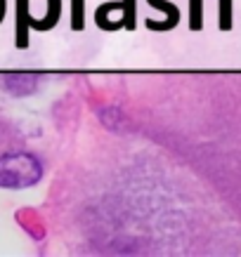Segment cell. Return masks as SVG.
<instances>
[{
	"mask_svg": "<svg viewBox=\"0 0 241 257\" xmlns=\"http://www.w3.org/2000/svg\"><path fill=\"white\" fill-rule=\"evenodd\" d=\"M43 177V163L33 154L12 151L0 156V187L3 189H29Z\"/></svg>",
	"mask_w": 241,
	"mask_h": 257,
	"instance_id": "6da1fadb",
	"label": "cell"
},
{
	"mask_svg": "<svg viewBox=\"0 0 241 257\" xmlns=\"http://www.w3.org/2000/svg\"><path fill=\"white\" fill-rule=\"evenodd\" d=\"M149 8L158 10L166 19H147V29L154 33H166V31H173L175 26L180 24V10L178 5H173L168 0H147Z\"/></svg>",
	"mask_w": 241,
	"mask_h": 257,
	"instance_id": "7a4b0ae2",
	"label": "cell"
},
{
	"mask_svg": "<svg viewBox=\"0 0 241 257\" xmlns=\"http://www.w3.org/2000/svg\"><path fill=\"white\" fill-rule=\"evenodd\" d=\"M31 0H15V47L26 50L31 38Z\"/></svg>",
	"mask_w": 241,
	"mask_h": 257,
	"instance_id": "3957f363",
	"label": "cell"
},
{
	"mask_svg": "<svg viewBox=\"0 0 241 257\" xmlns=\"http://www.w3.org/2000/svg\"><path fill=\"white\" fill-rule=\"evenodd\" d=\"M62 17V0H45V15L38 19H31V29L33 31H52Z\"/></svg>",
	"mask_w": 241,
	"mask_h": 257,
	"instance_id": "277c9868",
	"label": "cell"
},
{
	"mask_svg": "<svg viewBox=\"0 0 241 257\" xmlns=\"http://www.w3.org/2000/svg\"><path fill=\"white\" fill-rule=\"evenodd\" d=\"M36 83L38 80L31 73H12V76L5 78V85H8V90L12 94H31Z\"/></svg>",
	"mask_w": 241,
	"mask_h": 257,
	"instance_id": "5b68a950",
	"label": "cell"
},
{
	"mask_svg": "<svg viewBox=\"0 0 241 257\" xmlns=\"http://www.w3.org/2000/svg\"><path fill=\"white\" fill-rule=\"evenodd\" d=\"M232 24H234V0H218L220 31H232Z\"/></svg>",
	"mask_w": 241,
	"mask_h": 257,
	"instance_id": "8992f818",
	"label": "cell"
},
{
	"mask_svg": "<svg viewBox=\"0 0 241 257\" xmlns=\"http://www.w3.org/2000/svg\"><path fill=\"white\" fill-rule=\"evenodd\" d=\"M187 22L192 31H201L203 29V0H189V10H187Z\"/></svg>",
	"mask_w": 241,
	"mask_h": 257,
	"instance_id": "52a82bcc",
	"label": "cell"
},
{
	"mask_svg": "<svg viewBox=\"0 0 241 257\" xmlns=\"http://www.w3.org/2000/svg\"><path fill=\"white\" fill-rule=\"evenodd\" d=\"M71 29L73 31L86 29V0H71Z\"/></svg>",
	"mask_w": 241,
	"mask_h": 257,
	"instance_id": "ba28073f",
	"label": "cell"
},
{
	"mask_svg": "<svg viewBox=\"0 0 241 257\" xmlns=\"http://www.w3.org/2000/svg\"><path fill=\"white\" fill-rule=\"evenodd\" d=\"M121 3H123V12H121L123 29L135 31V26H137V0H121Z\"/></svg>",
	"mask_w": 241,
	"mask_h": 257,
	"instance_id": "9c48e42d",
	"label": "cell"
},
{
	"mask_svg": "<svg viewBox=\"0 0 241 257\" xmlns=\"http://www.w3.org/2000/svg\"><path fill=\"white\" fill-rule=\"evenodd\" d=\"M5 12H8V0H0V24L5 19Z\"/></svg>",
	"mask_w": 241,
	"mask_h": 257,
	"instance_id": "30bf717a",
	"label": "cell"
}]
</instances>
